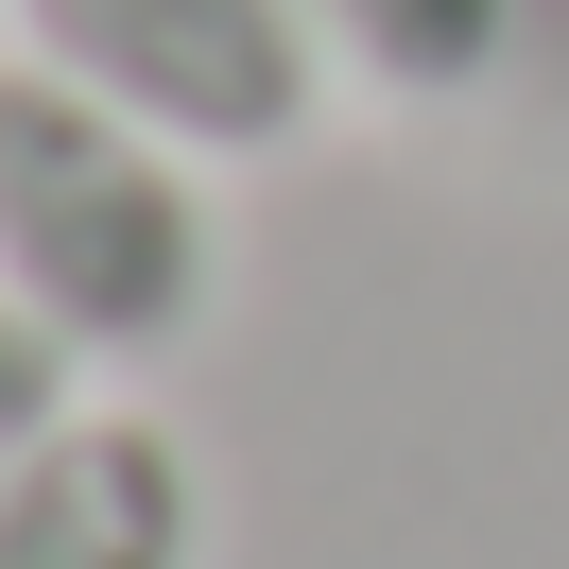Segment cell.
I'll return each instance as SVG.
<instances>
[{
    "mask_svg": "<svg viewBox=\"0 0 569 569\" xmlns=\"http://www.w3.org/2000/svg\"><path fill=\"white\" fill-rule=\"evenodd\" d=\"M36 52L70 87H104L121 121H156L173 156L242 173V156H293L328 104V36L311 0H18Z\"/></svg>",
    "mask_w": 569,
    "mask_h": 569,
    "instance_id": "2",
    "label": "cell"
},
{
    "mask_svg": "<svg viewBox=\"0 0 569 569\" xmlns=\"http://www.w3.org/2000/svg\"><path fill=\"white\" fill-rule=\"evenodd\" d=\"M70 380H87V362L52 346V328L18 311V293H0V466H18V449L52 431V415H70Z\"/></svg>",
    "mask_w": 569,
    "mask_h": 569,
    "instance_id": "5",
    "label": "cell"
},
{
    "mask_svg": "<svg viewBox=\"0 0 569 569\" xmlns=\"http://www.w3.org/2000/svg\"><path fill=\"white\" fill-rule=\"evenodd\" d=\"M0 293L70 362H173L224 311L208 156H173L156 121H121L52 52H18L0 70Z\"/></svg>",
    "mask_w": 569,
    "mask_h": 569,
    "instance_id": "1",
    "label": "cell"
},
{
    "mask_svg": "<svg viewBox=\"0 0 569 569\" xmlns=\"http://www.w3.org/2000/svg\"><path fill=\"white\" fill-rule=\"evenodd\" d=\"M0 569H208V466L156 415H52L0 466Z\"/></svg>",
    "mask_w": 569,
    "mask_h": 569,
    "instance_id": "3",
    "label": "cell"
},
{
    "mask_svg": "<svg viewBox=\"0 0 569 569\" xmlns=\"http://www.w3.org/2000/svg\"><path fill=\"white\" fill-rule=\"evenodd\" d=\"M311 36L346 87H380V104H466V87H500V52H518V0H311Z\"/></svg>",
    "mask_w": 569,
    "mask_h": 569,
    "instance_id": "4",
    "label": "cell"
}]
</instances>
